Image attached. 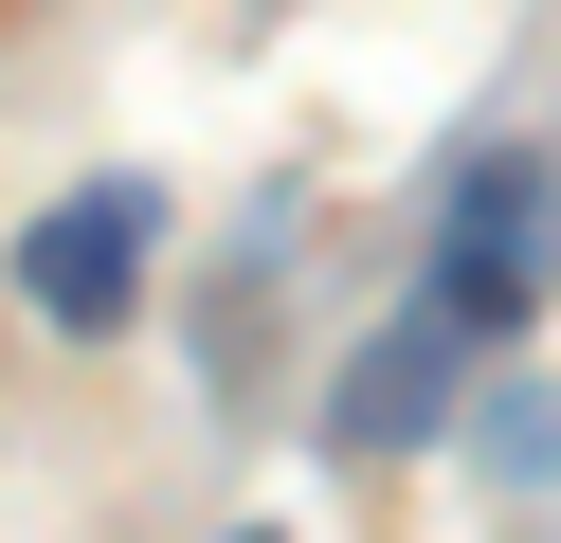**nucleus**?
<instances>
[{"instance_id": "f03ea898", "label": "nucleus", "mask_w": 561, "mask_h": 543, "mask_svg": "<svg viewBox=\"0 0 561 543\" xmlns=\"http://www.w3.org/2000/svg\"><path fill=\"white\" fill-rule=\"evenodd\" d=\"M471 344H489V326L453 308V290H416V308L327 381V453H363V471H380V453H416V434L453 417V381H471Z\"/></svg>"}, {"instance_id": "7ed1b4c3", "label": "nucleus", "mask_w": 561, "mask_h": 543, "mask_svg": "<svg viewBox=\"0 0 561 543\" xmlns=\"http://www.w3.org/2000/svg\"><path fill=\"white\" fill-rule=\"evenodd\" d=\"M525 272H543V236H525V163L489 145V163H453V217H435V272H416V290H453V308L507 344V326H525Z\"/></svg>"}, {"instance_id": "f257e3e1", "label": "nucleus", "mask_w": 561, "mask_h": 543, "mask_svg": "<svg viewBox=\"0 0 561 543\" xmlns=\"http://www.w3.org/2000/svg\"><path fill=\"white\" fill-rule=\"evenodd\" d=\"M146 236H163V181H73V200L19 236V308H37L55 344H110L127 290H146Z\"/></svg>"}]
</instances>
